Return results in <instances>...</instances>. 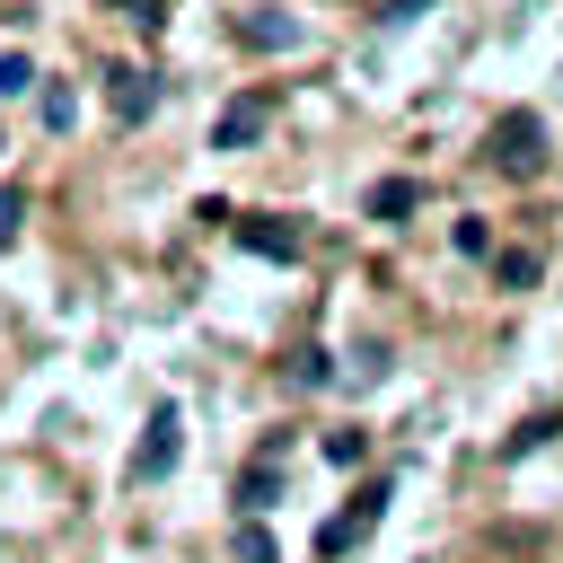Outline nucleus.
Returning a JSON list of instances; mask_svg holds the SVG:
<instances>
[{"mask_svg": "<svg viewBox=\"0 0 563 563\" xmlns=\"http://www.w3.org/2000/svg\"><path fill=\"white\" fill-rule=\"evenodd\" d=\"M484 150H493V167H501V176H545V114H537V106L493 114Z\"/></svg>", "mask_w": 563, "mask_h": 563, "instance_id": "f257e3e1", "label": "nucleus"}, {"mask_svg": "<svg viewBox=\"0 0 563 563\" xmlns=\"http://www.w3.org/2000/svg\"><path fill=\"white\" fill-rule=\"evenodd\" d=\"M176 457H185V413H176V405H150V422H141V449H132V484H158V475H176Z\"/></svg>", "mask_w": 563, "mask_h": 563, "instance_id": "f03ea898", "label": "nucleus"}, {"mask_svg": "<svg viewBox=\"0 0 563 563\" xmlns=\"http://www.w3.org/2000/svg\"><path fill=\"white\" fill-rule=\"evenodd\" d=\"M229 229H238V246L264 255V264H299V246H308V229L282 220V211H246V220H229Z\"/></svg>", "mask_w": 563, "mask_h": 563, "instance_id": "7ed1b4c3", "label": "nucleus"}, {"mask_svg": "<svg viewBox=\"0 0 563 563\" xmlns=\"http://www.w3.org/2000/svg\"><path fill=\"white\" fill-rule=\"evenodd\" d=\"M378 519H387V484H361V493H352V510H334V519L317 528V554H343V545H361Z\"/></svg>", "mask_w": 563, "mask_h": 563, "instance_id": "20e7f679", "label": "nucleus"}, {"mask_svg": "<svg viewBox=\"0 0 563 563\" xmlns=\"http://www.w3.org/2000/svg\"><path fill=\"white\" fill-rule=\"evenodd\" d=\"M264 123H273V97H229V106L211 114V150H246Z\"/></svg>", "mask_w": 563, "mask_h": 563, "instance_id": "39448f33", "label": "nucleus"}, {"mask_svg": "<svg viewBox=\"0 0 563 563\" xmlns=\"http://www.w3.org/2000/svg\"><path fill=\"white\" fill-rule=\"evenodd\" d=\"M238 44L246 53H290L299 44V18L290 9H238Z\"/></svg>", "mask_w": 563, "mask_h": 563, "instance_id": "423d86ee", "label": "nucleus"}, {"mask_svg": "<svg viewBox=\"0 0 563 563\" xmlns=\"http://www.w3.org/2000/svg\"><path fill=\"white\" fill-rule=\"evenodd\" d=\"M106 106H114V123H141L158 106V79L150 70H106Z\"/></svg>", "mask_w": 563, "mask_h": 563, "instance_id": "0eeeda50", "label": "nucleus"}, {"mask_svg": "<svg viewBox=\"0 0 563 563\" xmlns=\"http://www.w3.org/2000/svg\"><path fill=\"white\" fill-rule=\"evenodd\" d=\"M413 202H422V185H413V176H378V185H369V220H387V229H396V220H413Z\"/></svg>", "mask_w": 563, "mask_h": 563, "instance_id": "6e6552de", "label": "nucleus"}, {"mask_svg": "<svg viewBox=\"0 0 563 563\" xmlns=\"http://www.w3.org/2000/svg\"><path fill=\"white\" fill-rule=\"evenodd\" d=\"M273 493H282V457H273V449H264V457H255V466H246V475H238V510H246V519H255V510H273Z\"/></svg>", "mask_w": 563, "mask_h": 563, "instance_id": "1a4fd4ad", "label": "nucleus"}, {"mask_svg": "<svg viewBox=\"0 0 563 563\" xmlns=\"http://www.w3.org/2000/svg\"><path fill=\"white\" fill-rule=\"evenodd\" d=\"M484 264H493V282H501V290H537V273H545V264H537V246H493Z\"/></svg>", "mask_w": 563, "mask_h": 563, "instance_id": "9d476101", "label": "nucleus"}, {"mask_svg": "<svg viewBox=\"0 0 563 563\" xmlns=\"http://www.w3.org/2000/svg\"><path fill=\"white\" fill-rule=\"evenodd\" d=\"M554 431H563V413H528V422H519V431L501 440V457H528V449H545Z\"/></svg>", "mask_w": 563, "mask_h": 563, "instance_id": "9b49d317", "label": "nucleus"}, {"mask_svg": "<svg viewBox=\"0 0 563 563\" xmlns=\"http://www.w3.org/2000/svg\"><path fill=\"white\" fill-rule=\"evenodd\" d=\"M325 378H334V352H317V343L290 352V387H325Z\"/></svg>", "mask_w": 563, "mask_h": 563, "instance_id": "f8f14e48", "label": "nucleus"}, {"mask_svg": "<svg viewBox=\"0 0 563 563\" xmlns=\"http://www.w3.org/2000/svg\"><path fill=\"white\" fill-rule=\"evenodd\" d=\"M70 123H79V97L53 79V88H44V132H70Z\"/></svg>", "mask_w": 563, "mask_h": 563, "instance_id": "ddd939ff", "label": "nucleus"}, {"mask_svg": "<svg viewBox=\"0 0 563 563\" xmlns=\"http://www.w3.org/2000/svg\"><path fill=\"white\" fill-rule=\"evenodd\" d=\"M238 563H282L273 537H264V519H238Z\"/></svg>", "mask_w": 563, "mask_h": 563, "instance_id": "4468645a", "label": "nucleus"}, {"mask_svg": "<svg viewBox=\"0 0 563 563\" xmlns=\"http://www.w3.org/2000/svg\"><path fill=\"white\" fill-rule=\"evenodd\" d=\"M449 246H457V255H475V264H484V255H493V229H484V220H457V229H449Z\"/></svg>", "mask_w": 563, "mask_h": 563, "instance_id": "2eb2a0df", "label": "nucleus"}, {"mask_svg": "<svg viewBox=\"0 0 563 563\" xmlns=\"http://www.w3.org/2000/svg\"><path fill=\"white\" fill-rule=\"evenodd\" d=\"M35 88V62L26 53H0V97H26Z\"/></svg>", "mask_w": 563, "mask_h": 563, "instance_id": "dca6fc26", "label": "nucleus"}, {"mask_svg": "<svg viewBox=\"0 0 563 563\" xmlns=\"http://www.w3.org/2000/svg\"><path fill=\"white\" fill-rule=\"evenodd\" d=\"M325 457H334V466H361L369 440H361V431H325Z\"/></svg>", "mask_w": 563, "mask_h": 563, "instance_id": "f3484780", "label": "nucleus"}, {"mask_svg": "<svg viewBox=\"0 0 563 563\" xmlns=\"http://www.w3.org/2000/svg\"><path fill=\"white\" fill-rule=\"evenodd\" d=\"M18 220H26V194H18V185H0V246L18 238Z\"/></svg>", "mask_w": 563, "mask_h": 563, "instance_id": "a211bd4d", "label": "nucleus"}, {"mask_svg": "<svg viewBox=\"0 0 563 563\" xmlns=\"http://www.w3.org/2000/svg\"><path fill=\"white\" fill-rule=\"evenodd\" d=\"M413 9H431V0H387V18H413Z\"/></svg>", "mask_w": 563, "mask_h": 563, "instance_id": "6ab92c4d", "label": "nucleus"}]
</instances>
